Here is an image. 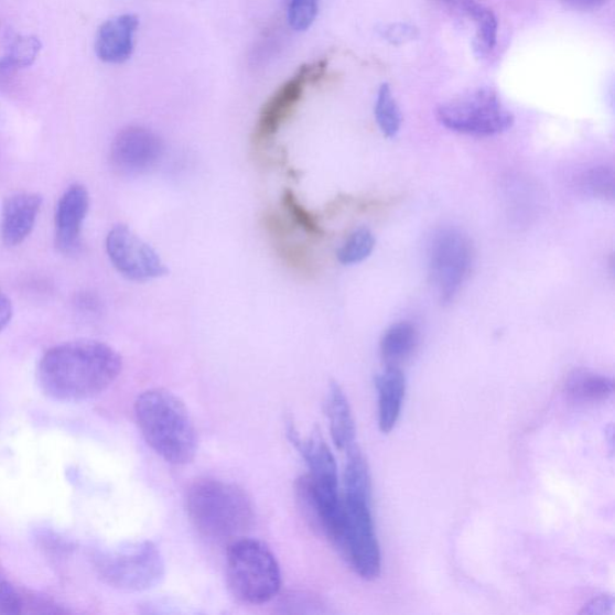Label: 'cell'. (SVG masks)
<instances>
[{
  "instance_id": "cell-13",
  "label": "cell",
  "mask_w": 615,
  "mask_h": 615,
  "mask_svg": "<svg viewBox=\"0 0 615 615\" xmlns=\"http://www.w3.org/2000/svg\"><path fill=\"white\" fill-rule=\"evenodd\" d=\"M42 205L43 197L35 193H18L6 199L0 220L6 246L17 247L32 234Z\"/></svg>"
},
{
  "instance_id": "cell-6",
  "label": "cell",
  "mask_w": 615,
  "mask_h": 615,
  "mask_svg": "<svg viewBox=\"0 0 615 615\" xmlns=\"http://www.w3.org/2000/svg\"><path fill=\"white\" fill-rule=\"evenodd\" d=\"M91 560L99 579L120 592L151 591L165 578L162 552L147 540L101 548Z\"/></svg>"
},
{
  "instance_id": "cell-5",
  "label": "cell",
  "mask_w": 615,
  "mask_h": 615,
  "mask_svg": "<svg viewBox=\"0 0 615 615\" xmlns=\"http://www.w3.org/2000/svg\"><path fill=\"white\" fill-rule=\"evenodd\" d=\"M226 581L237 600L248 605H262L279 594L282 571L269 546L256 539L239 538L227 550Z\"/></svg>"
},
{
  "instance_id": "cell-26",
  "label": "cell",
  "mask_w": 615,
  "mask_h": 615,
  "mask_svg": "<svg viewBox=\"0 0 615 615\" xmlns=\"http://www.w3.org/2000/svg\"><path fill=\"white\" fill-rule=\"evenodd\" d=\"M23 608L24 601L15 586L0 574V615H19Z\"/></svg>"
},
{
  "instance_id": "cell-10",
  "label": "cell",
  "mask_w": 615,
  "mask_h": 615,
  "mask_svg": "<svg viewBox=\"0 0 615 615\" xmlns=\"http://www.w3.org/2000/svg\"><path fill=\"white\" fill-rule=\"evenodd\" d=\"M164 154V142L144 127L130 126L117 133L110 152L114 170L119 175L137 177L152 170Z\"/></svg>"
},
{
  "instance_id": "cell-7",
  "label": "cell",
  "mask_w": 615,
  "mask_h": 615,
  "mask_svg": "<svg viewBox=\"0 0 615 615\" xmlns=\"http://www.w3.org/2000/svg\"><path fill=\"white\" fill-rule=\"evenodd\" d=\"M436 117L445 128L472 137L499 136L514 126L515 117L497 93L481 88L438 107Z\"/></svg>"
},
{
  "instance_id": "cell-11",
  "label": "cell",
  "mask_w": 615,
  "mask_h": 615,
  "mask_svg": "<svg viewBox=\"0 0 615 615\" xmlns=\"http://www.w3.org/2000/svg\"><path fill=\"white\" fill-rule=\"evenodd\" d=\"M325 68L324 62L303 65L295 75L291 76L287 83L273 93L272 97L262 106L259 116L256 128V139L258 141H266L276 136L295 111L303 97L305 86L316 83L323 76Z\"/></svg>"
},
{
  "instance_id": "cell-24",
  "label": "cell",
  "mask_w": 615,
  "mask_h": 615,
  "mask_svg": "<svg viewBox=\"0 0 615 615\" xmlns=\"http://www.w3.org/2000/svg\"><path fill=\"white\" fill-rule=\"evenodd\" d=\"M282 203L288 211L289 216L301 229L308 235L323 236V227L320 226L313 214L308 211L291 191L283 193Z\"/></svg>"
},
{
  "instance_id": "cell-31",
  "label": "cell",
  "mask_w": 615,
  "mask_h": 615,
  "mask_svg": "<svg viewBox=\"0 0 615 615\" xmlns=\"http://www.w3.org/2000/svg\"><path fill=\"white\" fill-rule=\"evenodd\" d=\"M443 2H446V3H463L464 0H443Z\"/></svg>"
},
{
  "instance_id": "cell-12",
  "label": "cell",
  "mask_w": 615,
  "mask_h": 615,
  "mask_svg": "<svg viewBox=\"0 0 615 615\" xmlns=\"http://www.w3.org/2000/svg\"><path fill=\"white\" fill-rule=\"evenodd\" d=\"M89 209V193L83 184H73L60 198L56 211V244L65 253L74 252L82 240Z\"/></svg>"
},
{
  "instance_id": "cell-21",
  "label": "cell",
  "mask_w": 615,
  "mask_h": 615,
  "mask_svg": "<svg viewBox=\"0 0 615 615\" xmlns=\"http://www.w3.org/2000/svg\"><path fill=\"white\" fill-rule=\"evenodd\" d=\"M376 248V237L367 227H359L338 250L337 257L343 265H356L370 257Z\"/></svg>"
},
{
  "instance_id": "cell-17",
  "label": "cell",
  "mask_w": 615,
  "mask_h": 615,
  "mask_svg": "<svg viewBox=\"0 0 615 615\" xmlns=\"http://www.w3.org/2000/svg\"><path fill=\"white\" fill-rule=\"evenodd\" d=\"M613 393V379L593 370H573L565 382L568 399L578 406L606 402Z\"/></svg>"
},
{
  "instance_id": "cell-19",
  "label": "cell",
  "mask_w": 615,
  "mask_h": 615,
  "mask_svg": "<svg viewBox=\"0 0 615 615\" xmlns=\"http://www.w3.org/2000/svg\"><path fill=\"white\" fill-rule=\"evenodd\" d=\"M462 6L476 24L474 40L476 56L486 57L497 46L498 20L490 9L474 2V0H464Z\"/></svg>"
},
{
  "instance_id": "cell-1",
  "label": "cell",
  "mask_w": 615,
  "mask_h": 615,
  "mask_svg": "<svg viewBox=\"0 0 615 615\" xmlns=\"http://www.w3.org/2000/svg\"><path fill=\"white\" fill-rule=\"evenodd\" d=\"M123 368L122 357L98 341H73L51 347L37 365L40 389L62 403H78L105 392Z\"/></svg>"
},
{
  "instance_id": "cell-29",
  "label": "cell",
  "mask_w": 615,
  "mask_h": 615,
  "mask_svg": "<svg viewBox=\"0 0 615 615\" xmlns=\"http://www.w3.org/2000/svg\"><path fill=\"white\" fill-rule=\"evenodd\" d=\"M12 304L6 293L0 289V333H2L12 319Z\"/></svg>"
},
{
  "instance_id": "cell-22",
  "label": "cell",
  "mask_w": 615,
  "mask_h": 615,
  "mask_svg": "<svg viewBox=\"0 0 615 615\" xmlns=\"http://www.w3.org/2000/svg\"><path fill=\"white\" fill-rule=\"evenodd\" d=\"M580 185L587 195L605 199L613 198L614 172L607 166L592 168L582 173Z\"/></svg>"
},
{
  "instance_id": "cell-8",
  "label": "cell",
  "mask_w": 615,
  "mask_h": 615,
  "mask_svg": "<svg viewBox=\"0 0 615 615\" xmlns=\"http://www.w3.org/2000/svg\"><path fill=\"white\" fill-rule=\"evenodd\" d=\"M472 265L470 237L454 227L435 233L430 245V277L441 302L449 304L456 299Z\"/></svg>"
},
{
  "instance_id": "cell-28",
  "label": "cell",
  "mask_w": 615,
  "mask_h": 615,
  "mask_svg": "<svg viewBox=\"0 0 615 615\" xmlns=\"http://www.w3.org/2000/svg\"><path fill=\"white\" fill-rule=\"evenodd\" d=\"M615 601L613 595L601 594L585 604L581 614L584 615H611L614 612Z\"/></svg>"
},
{
  "instance_id": "cell-18",
  "label": "cell",
  "mask_w": 615,
  "mask_h": 615,
  "mask_svg": "<svg viewBox=\"0 0 615 615\" xmlns=\"http://www.w3.org/2000/svg\"><path fill=\"white\" fill-rule=\"evenodd\" d=\"M418 343L419 333L417 327L407 323V321L395 324L385 332L381 339L380 352L382 359L387 366L399 367L417 349Z\"/></svg>"
},
{
  "instance_id": "cell-16",
  "label": "cell",
  "mask_w": 615,
  "mask_h": 615,
  "mask_svg": "<svg viewBox=\"0 0 615 615\" xmlns=\"http://www.w3.org/2000/svg\"><path fill=\"white\" fill-rule=\"evenodd\" d=\"M326 414L334 445L346 452L355 447L356 425L353 411L349 400L336 381H332L330 385Z\"/></svg>"
},
{
  "instance_id": "cell-4",
  "label": "cell",
  "mask_w": 615,
  "mask_h": 615,
  "mask_svg": "<svg viewBox=\"0 0 615 615\" xmlns=\"http://www.w3.org/2000/svg\"><path fill=\"white\" fill-rule=\"evenodd\" d=\"M186 511L205 538L235 541L253 524V506L240 487L217 478L198 479L186 493Z\"/></svg>"
},
{
  "instance_id": "cell-23",
  "label": "cell",
  "mask_w": 615,
  "mask_h": 615,
  "mask_svg": "<svg viewBox=\"0 0 615 615\" xmlns=\"http://www.w3.org/2000/svg\"><path fill=\"white\" fill-rule=\"evenodd\" d=\"M278 607L285 614H321L326 613L324 600L304 592L289 593L280 598Z\"/></svg>"
},
{
  "instance_id": "cell-2",
  "label": "cell",
  "mask_w": 615,
  "mask_h": 615,
  "mask_svg": "<svg viewBox=\"0 0 615 615\" xmlns=\"http://www.w3.org/2000/svg\"><path fill=\"white\" fill-rule=\"evenodd\" d=\"M342 503L344 532L339 551L360 579L377 580L381 573V552L371 515V479L357 446L347 451Z\"/></svg>"
},
{
  "instance_id": "cell-3",
  "label": "cell",
  "mask_w": 615,
  "mask_h": 615,
  "mask_svg": "<svg viewBox=\"0 0 615 615\" xmlns=\"http://www.w3.org/2000/svg\"><path fill=\"white\" fill-rule=\"evenodd\" d=\"M136 418L147 444L173 465L191 463L197 436L188 409L182 400L163 389L142 392L136 402Z\"/></svg>"
},
{
  "instance_id": "cell-15",
  "label": "cell",
  "mask_w": 615,
  "mask_h": 615,
  "mask_svg": "<svg viewBox=\"0 0 615 615\" xmlns=\"http://www.w3.org/2000/svg\"><path fill=\"white\" fill-rule=\"evenodd\" d=\"M376 387L379 398V428L387 434L392 432L402 412L407 393L404 373L397 366H387L378 374Z\"/></svg>"
},
{
  "instance_id": "cell-25",
  "label": "cell",
  "mask_w": 615,
  "mask_h": 615,
  "mask_svg": "<svg viewBox=\"0 0 615 615\" xmlns=\"http://www.w3.org/2000/svg\"><path fill=\"white\" fill-rule=\"evenodd\" d=\"M319 12V0H290L288 21L293 31L303 32L314 23Z\"/></svg>"
},
{
  "instance_id": "cell-30",
  "label": "cell",
  "mask_w": 615,
  "mask_h": 615,
  "mask_svg": "<svg viewBox=\"0 0 615 615\" xmlns=\"http://www.w3.org/2000/svg\"><path fill=\"white\" fill-rule=\"evenodd\" d=\"M563 2L572 9L591 10L603 6L606 0H563Z\"/></svg>"
},
{
  "instance_id": "cell-9",
  "label": "cell",
  "mask_w": 615,
  "mask_h": 615,
  "mask_svg": "<svg viewBox=\"0 0 615 615\" xmlns=\"http://www.w3.org/2000/svg\"><path fill=\"white\" fill-rule=\"evenodd\" d=\"M106 251L115 269L132 282H149L169 273L159 253L127 225L112 227L106 237Z\"/></svg>"
},
{
  "instance_id": "cell-27",
  "label": "cell",
  "mask_w": 615,
  "mask_h": 615,
  "mask_svg": "<svg viewBox=\"0 0 615 615\" xmlns=\"http://www.w3.org/2000/svg\"><path fill=\"white\" fill-rule=\"evenodd\" d=\"M379 33L387 42L395 45L406 44L419 36L418 30L406 23L384 25Z\"/></svg>"
},
{
  "instance_id": "cell-14",
  "label": "cell",
  "mask_w": 615,
  "mask_h": 615,
  "mask_svg": "<svg viewBox=\"0 0 615 615\" xmlns=\"http://www.w3.org/2000/svg\"><path fill=\"white\" fill-rule=\"evenodd\" d=\"M139 26V19L131 13L104 22L97 34L96 52L105 63L120 64L128 61L133 51V35Z\"/></svg>"
},
{
  "instance_id": "cell-20",
  "label": "cell",
  "mask_w": 615,
  "mask_h": 615,
  "mask_svg": "<svg viewBox=\"0 0 615 615\" xmlns=\"http://www.w3.org/2000/svg\"><path fill=\"white\" fill-rule=\"evenodd\" d=\"M376 118L378 126L386 138L395 139L402 127V114L393 98L389 85L384 84L376 102Z\"/></svg>"
}]
</instances>
